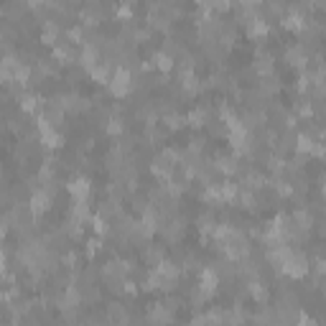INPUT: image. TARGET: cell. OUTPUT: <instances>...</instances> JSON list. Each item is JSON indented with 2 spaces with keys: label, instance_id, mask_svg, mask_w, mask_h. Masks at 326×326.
<instances>
[{
  "label": "cell",
  "instance_id": "obj_7",
  "mask_svg": "<svg viewBox=\"0 0 326 326\" xmlns=\"http://www.w3.org/2000/svg\"><path fill=\"white\" fill-rule=\"evenodd\" d=\"M293 222H296V227H298L301 232H308V230L316 224L313 214H311V212H306V209H298V212L293 214Z\"/></svg>",
  "mask_w": 326,
  "mask_h": 326
},
{
  "label": "cell",
  "instance_id": "obj_13",
  "mask_svg": "<svg viewBox=\"0 0 326 326\" xmlns=\"http://www.w3.org/2000/svg\"><path fill=\"white\" fill-rule=\"evenodd\" d=\"M163 125H166L169 130H181L186 125V120L181 115H163Z\"/></svg>",
  "mask_w": 326,
  "mask_h": 326
},
{
  "label": "cell",
  "instance_id": "obj_1",
  "mask_svg": "<svg viewBox=\"0 0 326 326\" xmlns=\"http://www.w3.org/2000/svg\"><path fill=\"white\" fill-rule=\"evenodd\" d=\"M110 89H112V94L115 97H125L130 89H133V79H130V72L125 69V67H117L115 69V74L110 77Z\"/></svg>",
  "mask_w": 326,
  "mask_h": 326
},
{
  "label": "cell",
  "instance_id": "obj_6",
  "mask_svg": "<svg viewBox=\"0 0 326 326\" xmlns=\"http://www.w3.org/2000/svg\"><path fill=\"white\" fill-rule=\"evenodd\" d=\"M255 72H257V77H270V74H273V56H270V54H263V51H257Z\"/></svg>",
  "mask_w": 326,
  "mask_h": 326
},
{
  "label": "cell",
  "instance_id": "obj_14",
  "mask_svg": "<svg viewBox=\"0 0 326 326\" xmlns=\"http://www.w3.org/2000/svg\"><path fill=\"white\" fill-rule=\"evenodd\" d=\"M122 130H125V122H122L120 117H112V120H107V125H105V133H107V135H122Z\"/></svg>",
  "mask_w": 326,
  "mask_h": 326
},
{
  "label": "cell",
  "instance_id": "obj_9",
  "mask_svg": "<svg viewBox=\"0 0 326 326\" xmlns=\"http://www.w3.org/2000/svg\"><path fill=\"white\" fill-rule=\"evenodd\" d=\"M54 59L61 61V64H72L74 61V51L69 49V44H54Z\"/></svg>",
  "mask_w": 326,
  "mask_h": 326
},
{
  "label": "cell",
  "instance_id": "obj_8",
  "mask_svg": "<svg viewBox=\"0 0 326 326\" xmlns=\"http://www.w3.org/2000/svg\"><path fill=\"white\" fill-rule=\"evenodd\" d=\"M184 222L181 219H174L171 224H163V232H166V240H171V242H176V240H181L184 237Z\"/></svg>",
  "mask_w": 326,
  "mask_h": 326
},
{
  "label": "cell",
  "instance_id": "obj_17",
  "mask_svg": "<svg viewBox=\"0 0 326 326\" xmlns=\"http://www.w3.org/2000/svg\"><path fill=\"white\" fill-rule=\"evenodd\" d=\"M145 260H148L150 265H158V263L163 260V247H150V250L145 252Z\"/></svg>",
  "mask_w": 326,
  "mask_h": 326
},
{
  "label": "cell",
  "instance_id": "obj_11",
  "mask_svg": "<svg viewBox=\"0 0 326 326\" xmlns=\"http://www.w3.org/2000/svg\"><path fill=\"white\" fill-rule=\"evenodd\" d=\"M214 169H217L219 174H224V176H232V174H237V171H240V166H237V160H235V158H219Z\"/></svg>",
  "mask_w": 326,
  "mask_h": 326
},
{
  "label": "cell",
  "instance_id": "obj_3",
  "mask_svg": "<svg viewBox=\"0 0 326 326\" xmlns=\"http://www.w3.org/2000/svg\"><path fill=\"white\" fill-rule=\"evenodd\" d=\"M67 189L74 197V202H87V197H89V181L87 179H74Z\"/></svg>",
  "mask_w": 326,
  "mask_h": 326
},
{
  "label": "cell",
  "instance_id": "obj_4",
  "mask_svg": "<svg viewBox=\"0 0 326 326\" xmlns=\"http://www.w3.org/2000/svg\"><path fill=\"white\" fill-rule=\"evenodd\" d=\"M306 26H308V21L298 11H293V13H288V18H283V28H288V31L301 34V31H306Z\"/></svg>",
  "mask_w": 326,
  "mask_h": 326
},
{
  "label": "cell",
  "instance_id": "obj_18",
  "mask_svg": "<svg viewBox=\"0 0 326 326\" xmlns=\"http://www.w3.org/2000/svg\"><path fill=\"white\" fill-rule=\"evenodd\" d=\"M199 230L202 232H212L214 230V217L212 214H202L199 217Z\"/></svg>",
  "mask_w": 326,
  "mask_h": 326
},
{
  "label": "cell",
  "instance_id": "obj_2",
  "mask_svg": "<svg viewBox=\"0 0 326 326\" xmlns=\"http://www.w3.org/2000/svg\"><path fill=\"white\" fill-rule=\"evenodd\" d=\"M49 207H51V194H49L46 189H36V191H34V197H31V207H28V209H31V214H34V217H39V214H44Z\"/></svg>",
  "mask_w": 326,
  "mask_h": 326
},
{
  "label": "cell",
  "instance_id": "obj_19",
  "mask_svg": "<svg viewBox=\"0 0 326 326\" xmlns=\"http://www.w3.org/2000/svg\"><path fill=\"white\" fill-rule=\"evenodd\" d=\"M92 224H94V232H97V235H107V232H110V224H107L105 217H97Z\"/></svg>",
  "mask_w": 326,
  "mask_h": 326
},
{
  "label": "cell",
  "instance_id": "obj_16",
  "mask_svg": "<svg viewBox=\"0 0 326 326\" xmlns=\"http://www.w3.org/2000/svg\"><path fill=\"white\" fill-rule=\"evenodd\" d=\"M240 202H242V207H245V209H257V199H255V194H252L250 189L240 194Z\"/></svg>",
  "mask_w": 326,
  "mask_h": 326
},
{
  "label": "cell",
  "instance_id": "obj_5",
  "mask_svg": "<svg viewBox=\"0 0 326 326\" xmlns=\"http://www.w3.org/2000/svg\"><path fill=\"white\" fill-rule=\"evenodd\" d=\"M209 110L207 107H197V110H191L189 112V117H186V122L191 125V127H204V125H209Z\"/></svg>",
  "mask_w": 326,
  "mask_h": 326
},
{
  "label": "cell",
  "instance_id": "obj_12",
  "mask_svg": "<svg viewBox=\"0 0 326 326\" xmlns=\"http://www.w3.org/2000/svg\"><path fill=\"white\" fill-rule=\"evenodd\" d=\"M148 318H150V321H174V313L160 303V306H155V308L148 313Z\"/></svg>",
  "mask_w": 326,
  "mask_h": 326
},
{
  "label": "cell",
  "instance_id": "obj_15",
  "mask_svg": "<svg viewBox=\"0 0 326 326\" xmlns=\"http://www.w3.org/2000/svg\"><path fill=\"white\" fill-rule=\"evenodd\" d=\"M110 321H117V323H125V321H130V318L125 316V308H122V306H117V303H112V306H110Z\"/></svg>",
  "mask_w": 326,
  "mask_h": 326
},
{
  "label": "cell",
  "instance_id": "obj_10",
  "mask_svg": "<svg viewBox=\"0 0 326 326\" xmlns=\"http://www.w3.org/2000/svg\"><path fill=\"white\" fill-rule=\"evenodd\" d=\"M153 67L158 72H169L174 67V56H169L166 51H158V54H153Z\"/></svg>",
  "mask_w": 326,
  "mask_h": 326
}]
</instances>
